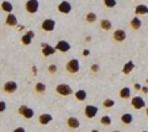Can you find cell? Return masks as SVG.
Returning a JSON list of instances; mask_svg holds the SVG:
<instances>
[{
	"label": "cell",
	"instance_id": "obj_1",
	"mask_svg": "<svg viewBox=\"0 0 148 132\" xmlns=\"http://www.w3.org/2000/svg\"><path fill=\"white\" fill-rule=\"evenodd\" d=\"M66 69L68 73H71V74H75V73L79 72L80 69V63H79V60H77V58H72V60H69L66 64Z\"/></svg>",
	"mask_w": 148,
	"mask_h": 132
},
{
	"label": "cell",
	"instance_id": "obj_2",
	"mask_svg": "<svg viewBox=\"0 0 148 132\" xmlns=\"http://www.w3.org/2000/svg\"><path fill=\"white\" fill-rule=\"evenodd\" d=\"M56 93L58 95H61V96H69V95H72L74 92L73 89L71 88V85L68 84H58L56 86Z\"/></svg>",
	"mask_w": 148,
	"mask_h": 132
},
{
	"label": "cell",
	"instance_id": "obj_3",
	"mask_svg": "<svg viewBox=\"0 0 148 132\" xmlns=\"http://www.w3.org/2000/svg\"><path fill=\"white\" fill-rule=\"evenodd\" d=\"M38 8H40L38 0H27L25 3V10L29 14H36L38 11Z\"/></svg>",
	"mask_w": 148,
	"mask_h": 132
},
{
	"label": "cell",
	"instance_id": "obj_4",
	"mask_svg": "<svg viewBox=\"0 0 148 132\" xmlns=\"http://www.w3.org/2000/svg\"><path fill=\"white\" fill-rule=\"evenodd\" d=\"M17 88H18V85L16 81H14V80H9L6 83H4V85H3V90H4V93H6V94H14L17 90Z\"/></svg>",
	"mask_w": 148,
	"mask_h": 132
},
{
	"label": "cell",
	"instance_id": "obj_5",
	"mask_svg": "<svg viewBox=\"0 0 148 132\" xmlns=\"http://www.w3.org/2000/svg\"><path fill=\"white\" fill-rule=\"evenodd\" d=\"M99 112V109L98 106H94V105H86L84 107V115L86 119H94V117L98 115Z\"/></svg>",
	"mask_w": 148,
	"mask_h": 132
},
{
	"label": "cell",
	"instance_id": "obj_6",
	"mask_svg": "<svg viewBox=\"0 0 148 132\" xmlns=\"http://www.w3.org/2000/svg\"><path fill=\"white\" fill-rule=\"evenodd\" d=\"M131 106L136 109V110H141V109L146 106V101L142 96H133L131 99Z\"/></svg>",
	"mask_w": 148,
	"mask_h": 132
},
{
	"label": "cell",
	"instance_id": "obj_7",
	"mask_svg": "<svg viewBox=\"0 0 148 132\" xmlns=\"http://www.w3.org/2000/svg\"><path fill=\"white\" fill-rule=\"evenodd\" d=\"M41 29L46 32H52V31L56 29V21L53 19H46L42 21L41 24Z\"/></svg>",
	"mask_w": 148,
	"mask_h": 132
},
{
	"label": "cell",
	"instance_id": "obj_8",
	"mask_svg": "<svg viewBox=\"0 0 148 132\" xmlns=\"http://www.w3.org/2000/svg\"><path fill=\"white\" fill-rule=\"evenodd\" d=\"M127 35H126V31L125 30H121V29H117L114 31V35H112V38L115 42H123L125 40H126Z\"/></svg>",
	"mask_w": 148,
	"mask_h": 132
},
{
	"label": "cell",
	"instance_id": "obj_9",
	"mask_svg": "<svg viewBox=\"0 0 148 132\" xmlns=\"http://www.w3.org/2000/svg\"><path fill=\"white\" fill-rule=\"evenodd\" d=\"M41 47H42V54L45 57H49L52 56V54H54L56 52H57V49H56V47L51 46V44L43 42L42 44H41Z\"/></svg>",
	"mask_w": 148,
	"mask_h": 132
},
{
	"label": "cell",
	"instance_id": "obj_10",
	"mask_svg": "<svg viewBox=\"0 0 148 132\" xmlns=\"http://www.w3.org/2000/svg\"><path fill=\"white\" fill-rule=\"evenodd\" d=\"M58 11L61 14H64V15H67V14H69L72 11V4L69 1H62L58 4Z\"/></svg>",
	"mask_w": 148,
	"mask_h": 132
},
{
	"label": "cell",
	"instance_id": "obj_11",
	"mask_svg": "<svg viewBox=\"0 0 148 132\" xmlns=\"http://www.w3.org/2000/svg\"><path fill=\"white\" fill-rule=\"evenodd\" d=\"M67 126L71 130H77L80 127V121H79V119H77V117L71 116L67 119Z\"/></svg>",
	"mask_w": 148,
	"mask_h": 132
},
{
	"label": "cell",
	"instance_id": "obj_12",
	"mask_svg": "<svg viewBox=\"0 0 148 132\" xmlns=\"http://www.w3.org/2000/svg\"><path fill=\"white\" fill-rule=\"evenodd\" d=\"M56 49L57 51H59V52H62V53H66V52H68L69 49H71V44H69L67 41H58L57 42V44H56Z\"/></svg>",
	"mask_w": 148,
	"mask_h": 132
},
{
	"label": "cell",
	"instance_id": "obj_13",
	"mask_svg": "<svg viewBox=\"0 0 148 132\" xmlns=\"http://www.w3.org/2000/svg\"><path fill=\"white\" fill-rule=\"evenodd\" d=\"M52 120H53L52 115H51V114H47V112L41 114V115L38 116V124H40V125H42V126L48 125L49 122H52Z\"/></svg>",
	"mask_w": 148,
	"mask_h": 132
},
{
	"label": "cell",
	"instance_id": "obj_14",
	"mask_svg": "<svg viewBox=\"0 0 148 132\" xmlns=\"http://www.w3.org/2000/svg\"><path fill=\"white\" fill-rule=\"evenodd\" d=\"M17 24H18L17 17L14 15V14H8V16L5 19V25L10 26V27H15V26H17Z\"/></svg>",
	"mask_w": 148,
	"mask_h": 132
},
{
	"label": "cell",
	"instance_id": "obj_15",
	"mask_svg": "<svg viewBox=\"0 0 148 132\" xmlns=\"http://www.w3.org/2000/svg\"><path fill=\"white\" fill-rule=\"evenodd\" d=\"M135 14L137 16H141V15H147L148 14V6L145 5V4H140L137 5L135 9Z\"/></svg>",
	"mask_w": 148,
	"mask_h": 132
},
{
	"label": "cell",
	"instance_id": "obj_16",
	"mask_svg": "<svg viewBox=\"0 0 148 132\" xmlns=\"http://www.w3.org/2000/svg\"><path fill=\"white\" fill-rule=\"evenodd\" d=\"M120 121H121L123 125H130V124H131V122L133 121V116H132V114H130V112H125L123 115H121V117H120Z\"/></svg>",
	"mask_w": 148,
	"mask_h": 132
},
{
	"label": "cell",
	"instance_id": "obj_17",
	"mask_svg": "<svg viewBox=\"0 0 148 132\" xmlns=\"http://www.w3.org/2000/svg\"><path fill=\"white\" fill-rule=\"evenodd\" d=\"M130 26L132 27L133 30H140L141 26H142V21L140 17H133V19H131V21H130Z\"/></svg>",
	"mask_w": 148,
	"mask_h": 132
},
{
	"label": "cell",
	"instance_id": "obj_18",
	"mask_svg": "<svg viewBox=\"0 0 148 132\" xmlns=\"http://www.w3.org/2000/svg\"><path fill=\"white\" fill-rule=\"evenodd\" d=\"M74 96H75V99L78 100V101H84V100L86 99V96H88V94H86V92L84 89H79L74 93Z\"/></svg>",
	"mask_w": 148,
	"mask_h": 132
},
{
	"label": "cell",
	"instance_id": "obj_19",
	"mask_svg": "<svg viewBox=\"0 0 148 132\" xmlns=\"http://www.w3.org/2000/svg\"><path fill=\"white\" fill-rule=\"evenodd\" d=\"M120 98L121 99H130L131 98V89L128 86H123V88L120 90Z\"/></svg>",
	"mask_w": 148,
	"mask_h": 132
},
{
	"label": "cell",
	"instance_id": "obj_20",
	"mask_svg": "<svg viewBox=\"0 0 148 132\" xmlns=\"http://www.w3.org/2000/svg\"><path fill=\"white\" fill-rule=\"evenodd\" d=\"M100 27H101V30H104V31H110L111 27H112V24H111L110 20L103 19L100 21Z\"/></svg>",
	"mask_w": 148,
	"mask_h": 132
},
{
	"label": "cell",
	"instance_id": "obj_21",
	"mask_svg": "<svg viewBox=\"0 0 148 132\" xmlns=\"http://www.w3.org/2000/svg\"><path fill=\"white\" fill-rule=\"evenodd\" d=\"M133 68H135V64H133V62H132V61H128L126 64L123 66L122 73H123V74H130V73L133 70Z\"/></svg>",
	"mask_w": 148,
	"mask_h": 132
},
{
	"label": "cell",
	"instance_id": "obj_22",
	"mask_svg": "<svg viewBox=\"0 0 148 132\" xmlns=\"http://www.w3.org/2000/svg\"><path fill=\"white\" fill-rule=\"evenodd\" d=\"M1 10L5 11V12L11 14L12 10H14V6H12V4L10 1H3L1 3Z\"/></svg>",
	"mask_w": 148,
	"mask_h": 132
},
{
	"label": "cell",
	"instance_id": "obj_23",
	"mask_svg": "<svg viewBox=\"0 0 148 132\" xmlns=\"http://www.w3.org/2000/svg\"><path fill=\"white\" fill-rule=\"evenodd\" d=\"M46 90H47V86H46L43 83H36L35 85V92L38 94H43Z\"/></svg>",
	"mask_w": 148,
	"mask_h": 132
},
{
	"label": "cell",
	"instance_id": "obj_24",
	"mask_svg": "<svg viewBox=\"0 0 148 132\" xmlns=\"http://www.w3.org/2000/svg\"><path fill=\"white\" fill-rule=\"evenodd\" d=\"M85 20H86V22H89V24H94V22L98 20V16H96L95 12H88L85 16Z\"/></svg>",
	"mask_w": 148,
	"mask_h": 132
},
{
	"label": "cell",
	"instance_id": "obj_25",
	"mask_svg": "<svg viewBox=\"0 0 148 132\" xmlns=\"http://www.w3.org/2000/svg\"><path fill=\"white\" fill-rule=\"evenodd\" d=\"M31 42H32V37L27 32L25 35L21 36V43L22 44H25V46H29V44H31Z\"/></svg>",
	"mask_w": 148,
	"mask_h": 132
},
{
	"label": "cell",
	"instance_id": "obj_26",
	"mask_svg": "<svg viewBox=\"0 0 148 132\" xmlns=\"http://www.w3.org/2000/svg\"><path fill=\"white\" fill-rule=\"evenodd\" d=\"M111 122H112V120H111V117L109 115H104L103 117L100 119V124L103 126H110Z\"/></svg>",
	"mask_w": 148,
	"mask_h": 132
},
{
	"label": "cell",
	"instance_id": "obj_27",
	"mask_svg": "<svg viewBox=\"0 0 148 132\" xmlns=\"http://www.w3.org/2000/svg\"><path fill=\"white\" fill-rule=\"evenodd\" d=\"M103 105H104L105 109H111V107L115 106V100H112V99H105L103 101Z\"/></svg>",
	"mask_w": 148,
	"mask_h": 132
},
{
	"label": "cell",
	"instance_id": "obj_28",
	"mask_svg": "<svg viewBox=\"0 0 148 132\" xmlns=\"http://www.w3.org/2000/svg\"><path fill=\"white\" fill-rule=\"evenodd\" d=\"M34 115H35V111L32 110L31 107H27V110L25 111L24 115H22V117H25L26 120H30V119H32V117H34Z\"/></svg>",
	"mask_w": 148,
	"mask_h": 132
},
{
	"label": "cell",
	"instance_id": "obj_29",
	"mask_svg": "<svg viewBox=\"0 0 148 132\" xmlns=\"http://www.w3.org/2000/svg\"><path fill=\"white\" fill-rule=\"evenodd\" d=\"M106 8H115L116 6V0H104Z\"/></svg>",
	"mask_w": 148,
	"mask_h": 132
},
{
	"label": "cell",
	"instance_id": "obj_30",
	"mask_svg": "<svg viewBox=\"0 0 148 132\" xmlns=\"http://www.w3.org/2000/svg\"><path fill=\"white\" fill-rule=\"evenodd\" d=\"M57 69H58V68H57V66H56V64H51L47 68V70H48L49 74H54V73L57 72Z\"/></svg>",
	"mask_w": 148,
	"mask_h": 132
},
{
	"label": "cell",
	"instance_id": "obj_31",
	"mask_svg": "<svg viewBox=\"0 0 148 132\" xmlns=\"http://www.w3.org/2000/svg\"><path fill=\"white\" fill-rule=\"evenodd\" d=\"M27 107H29V106H26V105H20V106H18V110H17V112H18V114H20V115L22 116V115H24V114H25V111L27 110Z\"/></svg>",
	"mask_w": 148,
	"mask_h": 132
},
{
	"label": "cell",
	"instance_id": "obj_32",
	"mask_svg": "<svg viewBox=\"0 0 148 132\" xmlns=\"http://www.w3.org/2000/svg\"><path fill=\"white\" fill-rule=\"evenodd\" d=\"M6 110V103L5 101H0V112H4Z\"/></svg>",
	"mask_w": 148,
	"mask_h": 132
},
{
	"label": "cell",
	"instance_id": "obj_33",
	"mask_svg": "<svg viewBox=\"0 0 148 132\" xmlns=\"http://www.w3.org/2000/svg\"><path fill=\"white\" fill-rule=\"evenodd\" d=\"M90 70L91 72H94V73H96L99 70V66L96 64V63H94V64H91V67H90Z\"/></svg>",
	"mask_w": 148,
	"mask_h": 132
},
{
	"label": "cell",
	"instance_id": "obj_34",
	"mask_svg": "<svg viewBox=\"0 0 148 132\" xmlns=\"http://www.w3.org/2000/svg\"><path fill=\"white\" fill-rule=\"evenodd\" d=\"M31 74L32 75H37V67L36 66H32L31 67Z\"/></svg>",
	"mask_w": 148,
	"mask_h": 132
},
{
	"label": "cell",
	"instance_id": "obj_35",
	"mask_svg": "<svg viewBox=\"0 0 148 132\" xmlns=\"http://www.w3.org/2000/svg\"><path fill=\"white\" fill-rule=\"evenodd\" d=\"M12 132H26V130L24 129V127H16V129H14Z\"/></svg>",
	"mask_w": 148,
	"mask_h": 132
},
{
	"label": "cell",
	"instance_id": "obj_36",
	"mask_svg": "<svg viewBox=\"0 0 148 132\" xmlns=\"http://www.w3.org/2000/svg\"><path fill=\"white\" fill-rule=\"evenodd\" d=\"M90 54V51L89 49H84V51H83V56H85V57H88Z\"/></svg>",
	"mask_w": 148,
	"mask_h": 132
},
{
	"label": "cell",
	"instance_id": "obj_37",
	"mask_svg": "<svg viewBox=\"0 0 148 132\" xmlns=\"http://www.w3.org/2000/svg\"><path fill=\"white\" fill-rule=\"evenodd\" d=\"M141 89H142V92L145 93V94H147V93H148V89H147V86H142Z\"/></svg>",
	"mask_w": 148,
	"mask_h": 132
},
{
	"label": "cell",
	"instance_id": "obj_38",
	"mask_svg": "<svg viewBox=\"0 0 148 132\" xmlns=\"http://www.w3.org/2000/svg\"><path fill=\"white\" fill-rule=\"evenodd\" d=\"M27 34H29V35L31 36V37H32V38H34V37H35V34H34V32H32V31H29V32H27Z\"/></svg>",
	"mask_w": 148,
	"mask_h": 132
},
{
	"label": "cell",
	"instance_id": "obj_39",
	"mask_svg": "<svg viewBox=\"0 0 148 132\" xmlns=\"http://www.w3.org/2000/svg\"><path fill=\"white\" fill-rule=\"evenodd\" d=\"M135 88H136V89H141V86H140V84H136Z\"/></svg>",
	"mask_w": 148,
	"mask_h": 132
},
{
	"label": "cell",
	"instance_id": "obj_40",
	"mask_svg": "<svg viewBox=\"0 0 148 132\" xmlns=\"http://www.w3.org/2000/svg\"><path fill=\"white\" fill-rule=\"evenodd\" d=\"M146 115L148 116V107H146Z\"/></svg>",
	"mask_w": 148,
	"mask_h": 132
},
{
	"label": "cell",
	"instance_id": "obj_41",
	"mask_svg": "<svg viewBox=\"0 0 148 132\" xmlns=\"http://www.w3.org/2000/svg\"><path fill=\"white\" fill-rule=\"evenodd\" d=\"M146 83H147V85H148V78H147V80H146Z\"/></svg>",
	"mask_w": 148,
	"mask_h": 132
},
{
	"label": "cell",
	"instance_id": "obj_42",
	"mask_svg": "<svg viewBox=\"0 0 148 132\" xmlns=\"http://www.w3.org/2000/svg\"><path fill=\"white\" fill-rule=\"evenodd\" d=\"M92 132H98V131H96V130H92Z\"/></svg>",
	"mask_w": 148,
	"mask_h": 132
},
{
	"label": "cell",
	"instance_id": "obj_43",
	"mask_svg": "<svg viewBox=\"0 0 148 132\" xmlns=\"http://www.w3.org/2000/svg\"><path fill=\"white\" fill-rule=\"evenodd\" d=\"M112 132H120V131H112Z\"/></svg>",
	"mask_w": 148,
	"mask_h": 132
},
{
	"label": "cell",
	"instance_id": "obj_44",
	"mask_svg": "<svg viewBox=\"0 0 148 132\" xmlns=\"http://www.w3.org/2000/svg\"><path fill=\"white\" fill-rule=\"evenodd\" d=\"M142 132H148V131H142Z\"/></svg>",
	"mask_w": 148,
	"mask_h": 132
}]
</instances>
